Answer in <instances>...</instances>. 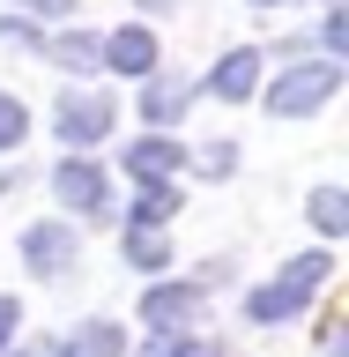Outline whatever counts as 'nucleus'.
<instances>
[{"mask_svg": "<svg viewBox=\"0 0 349 357\" xmlns=\"http://www.w3.org/2000/svg\"><path fill=\"white\" fill-rule=\"evenodd\" d=\"M334 89H342V60H305V67H290L283 82L267 89V112L275 119H312Z\"/></svg>", "mask_w": 349, "mask_h": 357, "instance_id": "2", "label": "nucleus"}, {"mask_svg": "<svg viewBox=\"0 0 349 357\" xmlns=\"http://www.w3.org/2000/svg\"><path fill=\"white\" fill-rule=\"evenodd\" d=\"M104 67H119V75H156V38L149 30H111L104 38Z\"/></svg>", "mask_w": 349, "mask_h": 357, "instance_id": "9", "label": "nucleus"}, {"mask_svg": "<svg viewBox=\"0 0 349 357\" xmlns=\"http://www.w3.org/2000/svg\"><path fill=\"white\" fill-rule=\"evenodd\" d=\"M38 15H67V8H82V0H30Z\"/></svg>", "mask_w": 349, "mask_h": 357, "instance_id": "20", "label": "nucleus"}, {"mask_svg": "<svg viewBox=\"0 0 349 357\" xmlns=\"http://www.w3.org/2000/svg\"><path fill=\"white\" fill-rule=\"evenodd\" d=\"M22 261L38 268V275H67L75 268V231L67 223H30L22 231Z\"/></svg>", "mask_w": 349, "mask_h": 357, "instance_id": "5", "label": "nucleus"}, {"mask_svg": "<svg viewBox=\"0 0 349 357\" xmlns=\"http://www.w3.org/2000/svg\"><path fill=\"white\" fill-rule=\"evenodd\" d=\"M0 357H8V350H0Z\"/></svg>", "mask_w": 349, "mask_h": 357, "instance_id": "23", "label": "nucleus"}, {"mask_svg": "<svg viewBox=\"0 0 349 357\" xmlns=\"http://www.w3.org/2000/svg\"><path fill=\"white\" fill-rule=\"evenodd\" d=\"M45 357H127V335H119V320H82L75 335L45 342Z\"/></svg>", "mask_w": 349, "mask_h": 357, "instance_id": "6", "label": "nucleus"}, {"mask_svg": "<svg viewBox=\"0 0 349 357\" xmlns=\"http://www.w3.org/2000/svg\"><path fill=\"white\" fill-rule=\"evenodd\" d=\"M171 216H178V194H171V186H149V194L134 201V231H164Z\"/></svg>", "mask_w": 349, "mask_h": 357, "instance_id": "13", "label": "nucleus"}, {"mask_svg": "<svg viewBox=\"0 0 349 357\" xmlns=\"http://www.w3.org/2000/svg\"><path fill=\"white\" fill-rule=\"evenodd\" d=\"M194 305H201V290L194 283H156L149 298H141V312H149V328H186V320H194Z\"/></svg>", "mask_w": 349, "mask_h": 357, "instance_id": "7", "label": "nucleus"}, {"mask_svg": "<svg viewBox=\"0 0 349 357\" xmlns=\"http://www.w3.org/2000/svg\"><path fill=\"white\" fill-rule=\"evenodd\" d=\"M245 8H283V0H245Z\"/></svg>", "mask_w": 349, "mask_h": 357, "instance_id": "22", "label": "nucleus"}, {"mask_svg": "<svg viewBox=\"0 0 349 357\" xmlns=\"http://www.w3.org/2000/svg\"><path fill=\"white\" fill-rule=\"evenodd\" d=\"M327 52H349V15H342V8L327 15Z\"/></svg>", "mask_w": 349, "mask_h": 357, "instance_id": "18", "label": "nucleus"}, {"mask_svg": "<svg viewBox=\"0 0 349 357\" xmlns=\"http://www.w3.org/2000/svg\"><path fill=\"white\" fill-rule=\"evenodd\" d=\"M22 134H30V119H22V105H15V97H0V149H15Z\"/></svg>", "mask_w": 349, "mask_h": 357, "instance_id": "16", "label": "nucleus"}, {"mask_svg": "<svg viewBox=\"0 0 349 357\" xmlns=\"http://www.w3.org/2000/svg\"><path fill=\"white\" fill-rule=\"evenodd\" d=\"M253 82H261V52H223V60H216V75H208V89H216L223 105L253 97Z\"/></svg>", "mask_w": 349, "mask_h": 357, "instance_id": "10", "label": "nucleus"}, {"mask_svg": "<svg viewBox=\"0 0 349 357\" xmlns=\"http://www.w3.org/2000/svg\"><path fill=\"white\" fill-rule=\"evenodd\" d=\"M52 194H60L67 208H82V216H111V186H104V172H97V164H82V156L52 172Z\"/></svg>", "mask_w": 349, "mask_h": 357, "instance_id": "4", "label": "nucleus"}, {"mask_svg": "<svg viewBox=\"0 0 349 357\" xmlns=\"http://www.w3.org/2000/svg\"><path fill=\"white\" fill-rule=\"evenodd\" d=\"M45 60L67 67V75H97V67H104V38H89V30H67V38L45 45Z\"/></svg>", "mask_w": 349, "mask_h": 357, "instance_id": "11", "label": "nucleus"}, {"mask_svg": "<svg viewBox=\"0 0 349 357\" xmlns=\"http://www.w3.org/2000/svg\"><path fill=\"white\" fill-rule=\"evenodd\" d=\"M312 223H320L327 238H342V231H349V201H342V186H320V194H312Z\"/></svg>", "mask_w": 349, "mask_h": 357, "instance_id": "14", "label": "nucleus"}, {"mask_svg": "<svg viewBox=\"0 0 349 357\" xmlns=\"http://www.w3.org/2000/svg\"><path fill=\"white\" fill-rule=\"evenodd\" d=\"M178 164H186V149H178L171 134H149V142H134V149H127V172H134V178H149V186H164Z\"/></svg>", "mask_w": 349, "mask_h": 357, "instance_id": "8", "label": "nucleus"}, {"mask_svg": "<svg viewBox=\"0 0 349 357\" xmlns=\"http://www.w3.org/2000/svg\"><path fill=\"white\" fill-rule=\"evenodd\" d=\"M127 261L134 268H164V261H171V238H164V231H134V238H127Z\"/></svg>", "mask_w": 349, "mask_h": 357, "instance_id": "15", "label": "nucleus"}, {"mask_svg": "<svg viewBox=\"0 0 349 357\" xmlns=\"http://www.w3.org/2000/svg\"><path fill=\"white\" fill-rule=\"evenodd\" d=\"M327 268H334L327 253H305V261H290L267 290H253V298H245V312H253L261 328H275V320H290V312H305V305H312V290L327 283Z\"/></svg>", "mask_w": 349, "mask_h": 357, "instance_id": "1", "label": "nucleus"}, {"mask_svg": "<svg viewBox=\"0 0 349 357\" xmlns=\"http://www.w3.org/2000/svg\"><path fill=\"white\" fill-rule=\"evenodd\" d=\"M149 357H216V350H208V342H186V335H156Z\"/></svg>", "mask_w": 349, "mask_h": 357, "instance_id": "17", "label": "nucleus"}, {"mask_svg": "<svg viewBox=\"0 0 349 357\" xmlns=\"http://www.w3.org/2000/svg\"><path fill=\"white\" fill-rule=\"evenodd\" d=\"M111 97H97V89H75V97H60L52 105V127H60V142H104L111 134Z\"/></svg>", "mask_w": 349, "mask_h": 357, "instance_id": "3", "label": "nucleus"}, {"mask_svg": "<svg viewBox=\"0 0 349 357\" xmlns=\"http://www.w3.org/2000/svg\"><path fill=\"white\" fill-rule=\"evenodd\" d=\"M141 112H149L156 127H171L178 112H186V82H178V75H171V82H164V75H149V89H141Z\"/></svg>", "mask_w": 349, "mask_h": 357, "instance_id": "12", "label": "nucleus"}, {"mask_svg": "<svg viewBox=\"0 0 349 357\" xmlns=\"http://www.w3.org/2000/svg\"><path fill=\"white\" fill-rule=\"evenodd\" d=\"M141 8H149V15H164V8H171V0H141Z\"/></svg>", "mask_w": 349, "mask_h": 357, "instance_id": "21", "label": "nucleus"}, {"mask_svg": "<svg viewBox=\"0 0 349 357\" xmlns=\"http://www.w3.org/2000/svg\"><path fill=\"white\" fill-rule=\"evenodd\" d=\"M15 320H22V305H15V298H0V342L15 335Z\"/></svg>", "mask_w": 349, "mask_h": 357, "instance_id": "19", "label": "nucleus"}]
</instances>
